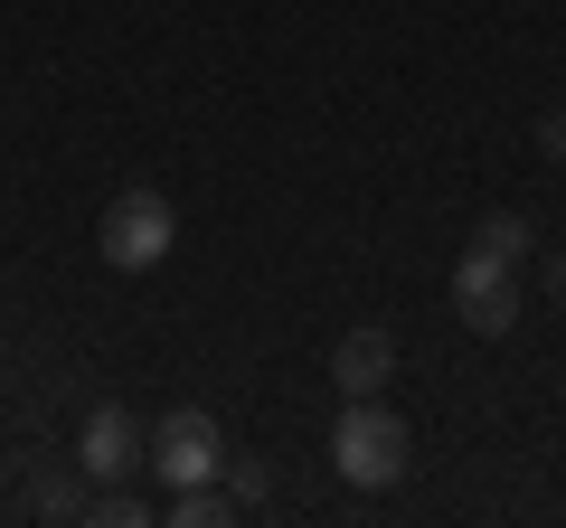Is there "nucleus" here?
Here are the masks:
<instances>
[{
    "label": "nucleus",
    "mask_w": 566,
    "mask_h": 528,
    "mask_svg": "<svg viewBox=\"0 0 566 528\" xmlns=\"http://www.w3.org/2000/svg\"><path fill=\"white\" fill-rule=\"evenodd\" d=\"M170 519H180V528H227V519H237V490H218V482H189L180 500H170Z\"/></svg>",
    "instance_id": "7"
},
{
    "label": "nucleus",
    "mask_w": 566,
    "mask_h": 528,
    "mask_svg": "<svg viewBox=\"0 0 566 528\" xmlns=\"http://www.w3.org/2000/svg\"><path fill=\"white\" fill-rule=\"evenodd\" d=\"M76 463L95 472V482H133L142 463H151V434L133 425V406H85V425H76Z\"/></svg>",
    "instance_id": "5"
},
{
    "label": "nucleus",
    "mask_w": 566,
    "mask_h": 528,
    "mask_svg": "<svg viewBox=\"0 0 566 528\" xmlns=\"http://www.w3.org/2000/svg\"><path fill=\"white\" fill-rule=\"evenodd\" d=\"M331 463H340L349 490H397L406 463H416V425L387 397H349L340 425H331Z\"/></svg>",
    "instance_id": "1"
},
{
    "label": "nucleus",
    "mask_w": 566,
    "mask_h": 528,
    "mask_svg": "<svg viewBox=\"0 0 566 528\" xmlns=\"http://www.w3.org/2000/svg\"><path fill=\"white\" fill-rule=\"evenodd\" d=\"M331 378H340V397H378V387L397 378V340H387L378 321H359L340 349H331Z\"/></svg>",
    "instance_id": "6"
},
{
    "label": "nucleus",
    "mask_w": 566,
    "mask_h": 528,
    "mask_svg": "<svg viewBox=\"0 0 566 528\" xmlns=\"http://www.w3.org/2000/svg\"><path fill=\"white\" fill-rule=\"evenodd\" d=\"M95 245H104V264H114V274H151V264L180 245V218H170L161 189H123V199L104 208Z\"/></svg>",
    "instance_id": "2"
},
{
    "label": "nucleus",
    "mask_w": 566,
    "mask_h": 528,
    "mask_svg": "<svg viewBox=\"0 0 566 528\" xmlns=\"http://www.w3.org/2000/svg\"><path fill=\"white\" fill-rule=\"evenodd\" d=\"M538 142H547V151H566V114H547V123H538Z\"/></svg>",
    "instance_id": "12"
},
{
    "label": "nucleus",
    "mask_w": 566,
    "mask_h": 528,
    "mask_svg": "<svg viewBox=\"0 0 566 528\" xmlns=\"http://www.w3.org/2000/svg\"><path fill=\"white\" fill-rule=\"evenodd\" d=\"M520 255H501V245L472 236L463 264H453V311H463V330H482V340H510L520 330V274H510Z\"/></svg>",
    "instance_id": "3"
},
{
    "label": "nucleus",
    "mask_w": 566,
    "mask_h": 528,
    "mask_svg": "<svg viewBox=\"0 0 566 528\" xmlns=\"http://www.w3.org/2000/svg\"><path fill=\"white\" fill-rule=\"evenodd\" d=\"M151 472H161L170 490L218 482V472H227V434H218V415H208V406H170L161 425H151Z\"/></svg>",
    "instance_id": "4"
},
{
    "label": "nucleus",
    "mask_w": 566,
    "mask_h": 528,
    "mask_svg": "<svg viewBox=\"0 0 566 528\" xmlns=\"http://www.w3.org/2000/svg\"><path fill=\"white\" fill-rule=\"evenodd\" d=\"M85 519H104V528H142V519H151V509H142V490H114V500H95V509H85Z\"/></svg>",
    "instance_id": "10"
},
{
    "label": "nucleus",
    "mask_w": 566,
    "mask_h": 528,
    "mask_svg": "<svg viewBox=\"0 0 566 528\" xmlns=\"http://www.w3.org/2000/svg\"><path fill=\"white\" fill-rule=\"evenodd\" d=\"M39 509H48V519H85V490L66 482V472H48V482H39Z\"/></svg>",
    "instance_id": "8"
},
{
    "label": "nucleus",
    "mask_w": 566,
    "mask_h": 528,
    "mask_svg": "<svg viewBox=\"0 0 566 528\" xmlns=\"http://www.w3.org/2000/svg\"><path fill=\"white\" fill-rule=\"evenodd\" d=\"M227 490H237V509H264V490H274V472H264V463H227Z\"/></svg>",
    "instance_id": "9"
},
{
    "label": "nucleus",
    "mask_w": 566,
    "mask_h": 528,
    "mask_svg": "<svg viewBox=\"0 0 566 528\" xmlns=\"http://www.w3.org/2000/svg\"><path fill=\"white\" fill-rule=\"evenodd\" d=\"M482 245H501V255H528V218H482Z\"/></svg>",
    "instance_id": "11"
}]
</instances>
